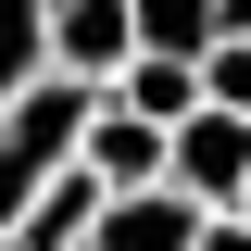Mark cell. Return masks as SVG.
<instances>
[{
  "label": "cell",
  "instance_id": "1",
  "mask_svg": "<svg viewBox=\"0 0 251 251\" xmlns=\"http://www.w3.org/2000/svg\"><path fill=\"white\" fill-rule=\"evenodd\" d=\"M88 113H100L88 88H25L13 113H0V239L25 226V214H38V188H50L63 163H75V138H88Z\"/></svg>",
  "mask_w": 251,
  "mask_h": 251
},
{
  "label": "cell",
  "instance_id": "2",
  "mask_svg": "<svg viewBox=\"0 0 251 251\" xmlns=\"http://www.w3.org/2000/svg\"><path fill=\"white\" fill-rule=\"evenodd\" d=\"M163 188H176L188 214H239V188H251V126H239V113H188L176 138H163Z\"/></svg>",
  "mask_w": 251,
  "mask_h": 251
},
{
  "label": "cell",
  "instance_id": "3",
  "mask_svg": "<svg viewBox=\"0 0 251 251\" xmlns=\"http://www.w3.org/2000/svg\"><path fill=\"white\" fill-rule=\"evenodd\" d=\"M75 176H88L100 201L163 188V126H138V113H113V100H100V113H88V138H75Z\"/></svg>",
  "mask_w": 251,
  "mask_h": 251
},
{
  "label": "cell",
  "instance_id": "4",
  "mask_svg": "<svg viewBox=\"0 0 251 251\" xmlns=\"http://www.w3.org/2000/svg\"><path fill=\"white\" fill-rule=\"evenodd\" d=\"M201 239V214H188L176 188H138V201H100V226H88V251H188Z\"/></svg>",
  "mask_w": 251,
  "mask_h": 251
},
{
  "label": "cell",
  "instance_id": "5",
  "mask_svg": "<svg viewBox=\"0 0 251 251\" xmlns=\"http://www.w3.org/2000/svg\"><path fill=\"white\" fill-rule=\"evenodd\" d=\"M88 226H100V188L75 176V163H63V176L38 188V214L13 226V239H0V251H88Z\"/></svg>",
  "mask_w": 251,
  "mask_h": 251
},
{
  "label": "cell",
  "instance_id": "6",
  "mask_svg": "<svg viewBox=\"0 0 251 251\" xmlns=\"http://www.w3.org/2000/svg\"><path fill=\"white\" fill-rule=\"evenodd\" d=\"M100 100H113V113H138V126H163V138H176V126L201 113V88H188V63H151V50L126 63V75H113Z\"/></svg>",
  "mask_w": 251,
  "mask_h": 251
},
{
  "label": "cell",
  "instance_id": "7",
  "mask_svg": "<svg viewBox=\"0 0 251 251\" xmlns=\"http://www.w3.org/2000/svg\"><path fill=\"white\" fill-rule=\"evenodd\" d=\"M25 88H50V50H38V0H0V113Z\"/></svg>",
  "mask_w": 251,
  "mask_h": 251
},
{
  "label": "cell",
  "instance_id": "8",
  "mask_svg": "<svg viewBox=\"0 0 251 251\" xmlns=\"http://www.w3.org/2000/svg\"><path fill=\"white\" fill-rule=\"evenodd\" d=\"M188 251H251V226H239V214H201V239H188Z\"/></svg>",
  "mask_w": 251,
  "mask_h": 251
},
{
  "label": "cell",
  "instance_id": "9",
  "mask_svg": "<svg viewBox=\"0 0 251 251\" xmlns=\"http://www.w3.org/2000/svg\"><path fill=\"white\" fill-rule=\"evenodd\" d=\"M239 226H251V188H239Z\"/></svg>",
  "mask_w": 251,
  "mask_h": 251
}]
</instances>
